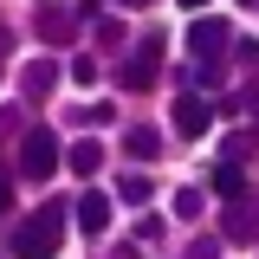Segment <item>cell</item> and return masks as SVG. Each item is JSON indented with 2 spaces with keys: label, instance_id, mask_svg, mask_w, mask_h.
<instances>
[{
  "label": "cell",
  "instance_id": "obj_9",
  "mask_svg": "<svg viewBox=\"0 0 259 259\" xmlns=\"http://www.w3.org/2000/svg\"><path fill=\"white\" fill-rule=\"evenodd\" d=\"M52 84H59V59H32L26 71H20V91L26 97H46Z\"/></svg>",
  "mask_w": 259,
  "mask_h": 259
},
{
  "label": "cell",
  "instance_id": "obj_7",
  "mask_svg": "<svg viewBox=\"0 0 259 259\" xmlns=\"http://www.w3.org/2000/svg\"><path fill=\"white\" fill-rule=\"evenodd\" d=\"M78 227H84L91 240L104 233V227H110V201H104L97 188H84V194H78Z\"/></svg>",
  "mask_w": 259,
  "mask_h": 259
},
{
  "label": "cell",
  "instance_id": "obj_5",
  "mask_svg": "<svg viewBox=\"0 0 259 259\" xmlns=\"http://www.w3.org/2000/svg\"><path fill=\"white\" fill-rule=\"evenodd\" d=\"M175 130H182V136H207V130H214V104H207L201 91L175 97Z\"/></svg>",
  "mask_w": 259,
  "mask_h": 259
},
{
  "label": "cell",
  "instance_id": "obj_2",
  "mask_svg": "<svg viewBox=\"0 0 259 259\" xmlns=\"http://www.w3.org/2000/svg\"><path fill=\"white\" fill-rule=\"evenodd\" d=\"M59 162H65V149H59L52 130H26V136H20V175H26V182H52Z\"/></svg>",
  "mask_w": 259,
  "mask_h": 259
},
{
  "label": "cell",
  "instance_id": "obj_15",
  "mask_svg": "<svg viewBox=\"0 0 259 259\" xmlns=\"http://www.w3.org/2000/svg\"><path fill=\"white\" fill-rule=\"evenodd\" d=\"M130 240H136V246L149 253V246H156V240H162V214H143V221H136V233H130Z\"/></svg>",
  "mask_w": 259,
  "mask_h": 259
},
{
  "label": "cell",
  "instance_id": "obj_21",
  "mask_svg": "<svg viewBox=\"0 0 259 259\" xmlns=\"http://www.w3.org/2000/svg\"><path fill=\"white\" fill-rule=\"evenodd\" d=\"M182 7H188V13H201V7H207V0H182Z\"/></svg>",
  "mask_w": 259,
  "mask_h": 259
},
{
  "label": "cell",
  "instance_id": "obj_14",
  "mask_svg": "<svg viewBox=\"0 0 259 259\" xmlns=\"http://www.w3.org/2000/svg\"><path fill=\"white\" fill-rule=\"evenodd\" d=\"M201 188H175V221H201Z\"/></svg>",
  "mask_w": 259,
  "mask_h": 259
},
{
  "label": "cell",
  "instance_id": "obj_12",
  "mask_svg": "<svg viewBox=\"0 0 259 259\" xmlns=\"http://www.w3.org/2000/svg\"><path fill=\"white\" fill-rule=\"evenodd\" d=\"M214 194H227V201H240V194H246V175H240V162H221V168H214Z\"/></svg>",
  "mask_w": 259,
  "mask_h": 259
},
{
  "label": "cell",
  "instance_id": "obj_10",
  "mask_svg": "<svg viewBox=\"0 0 259 259\" xmlns=\"http://www.w3.org/2000/svg\"><path fill=\"white\" fill-rule=\"evenodd\" d=\"M65 162H71V175L97 182V168H104V149H97V143H71V149H65Z\"/></svg>",
  "mask_w": 259,
  "mask_h": 259
},
{
  "label": "cell",
  "instance_id": "obj_17",
  "mask_svg": "<svg viewBox=\"0 0 259 259\" xmlns=\"http://www.w3.org/2000/svg\"><path fill=\"white\" fill-rule=\"evenodd\" d=\"M188 259H221V240H207V233H201V240H188Z\"/></svg>",
  "mask_w": 259,
  "mask_h": 259
},
{
  "label": "cell",
  "instance_id": "obj_8",
  "mask_svg": "<svg viewBox=\"0 0 259 259\" xmlns=\"http://www.w3.org/2000/svg\"><path fill=\"white\" fill-rule=\"evenodd\" d=\"M227 240H246V246L259 240V207H246V194L227 207Z\"/></svg>",
  "mask_w": 259,
  "mask_h": 259
},
{
  "label": "cell",
  "instance_id": "obj_16",
  "mask_svg": "<svg viewBox=\"0 0 259 259\" xmlns=\"http://www.w3.org/2000/svg\"><path fill=\"white\" fill-rule=\"evenodd\" d=\"M227 52H233L240 65H253V71H259V39H227Z\"/></svg>",
  "mask_w": 259,
  "mask_h": 259
},
{
  "label": "cell",
  "instance_id": "obj_1",
  "mask_svg": "<svg viewBox=\"0 0 259 259\" xmlns=\"http://www.w3.org/2000/svg\"><path fill=\"white\" fill-rule=\"evenodd\" d=\"M65 246V207L59 201H46L39 214H26V221L13 227V253L20 259H52Z\"/></svg>",
  "mask_w": 259,
  "mask_h": 259
},
{
  "label": "cell",
  "instance_id": "obj_11",
  "mask_svg": "<svg viewBox=\"0 0 259 259\" xmlns=\"http://www.w3.org/2000/svg\"><path fill=\"white\" fill-rule=\"evenodd\" d=\"M123 149H130V162H156V156H162V136L143 123V130H130V136H123Z\"/></svg>",
  "mask_w": 259,
  "mask_h": 259
},
{
  "label": "cell",
  "instance_id": "obj_22",
  "mask_svg": "<svg viewBox=\"0 0 259 259\" xmlns=\"http://www.w3.org/2000/svg\"><path fill=\"white\" fill-rule=\"evenodd\" d=\"M117 7H149V0H117Z\"/></svg>",
  "mask_w": 259,
  "mask_h": 259
},
{
  "label": "cell",
  "instance_id": "obj_23",
  "mask_svg": "<svg viewBox=\"0 0 259 259\" xmlns=\"http://www.w3.org/2000/svg\"><path fill=\"white\" fill-rule=\"evenodd\" d=\"M0 65H7V52H0Z\"/></svg>",
  "mask_w": 259,
  "mask_h": 259
},
{
  "label": "cell",
  "instance_id": "obj_6",
  "mask_svg": "<svg viewBox=\"0 0 259 259\" xmlns=\"http://www.w3.org/2000/svg\"><path fill=\"white\" fill-rule=\"evenodd\" d=\"M78 13H71V7H39V39H46V46H65V39H78Z\"/></svg>",
  "mask_w": 259,
  "mask_h": 259
},
{
  "label": "cell",
  "instance_id": "obj_20",
  "mask_svg": "<svg viewBox=\"0 0 259 259\" xmlns=\"http://www.w3.org/2000/svg\"><path fill=\"white\" fill-rule=\"evenodd\" d=\"M110 259H143V246H136V240H130V246H117V253Z\"/></svg>",
  "mask_w": 259,
  "mask_h": 259
},
{
  "label": "cell",
  "instance_id": "obj_13",
  "mask_svg": "<svg viewBox=\"0 0 259 259\" xmlns=\"http://www.w3.org/2000/svg\"><path fill=\"white\" fill-rule=\"evenodd\" d=\"M117 201H130V207H143V201H149V175H143V168H130L123 182H117Z\"/></svg>",
  "mask_w": 259,
  "mask_h": 259
},
{
  "label": "cell",
  "instance_id": "obj_18",
  "mask_svg": "<svg viewBox=\"0 0 259 259\" xmlns=\"http://www.w3.org/2000/svg\"><path fill=\"white\" fill-rule=\"evenodd\" d=\"M71 78H84V84L97 78V59H91V52H78V59H71Z\"/></svg>",
  "mask_w": 259,
  "mask_h": 259
},
{
  "label": "cell",
  "instance_id": "obj_3",
  "mask_svg": "<svg viewBox=\"0 0 259 259\" xmlns=\"http://www.w3.org/2000/svg\"><path fill=\"white\" fill-rule=\"evenodd\" d=\"M156 71H162V32H149V39H136V52L123 59V91H149L156 84Z\"/></svg>",
  "mask_w": 259,
  "mask_h": 259
},
{
  "label": "cell",
  "instance_id": "obj_4",
  "mask_svg": "<svg viewBox=\"0 0 259 259\" xmlns=\"http://www.w3.org/2000/svg\"><path fill=\"white\" fill-rule=\"evenodd\" d=\"M227 39H233V26H227V20H207V13H201V20L188 26V52H194L201 65H214V59L227 52Z\"/></svg>",
  "mask_w": 259,
  "mask_h": 259
},
{
  "label": "cell",
  "instance_id": "obj_19",
  "mask_svg": "<svg viewBox=\"0 0 259 259\" xmlns=\"http://www.w3.org/2000/svg\"><path fill=\"white\" fill-rule=\"evenodd\" d=\"M0 214H13V182L0 175Z\"/></svg>",
  "mask_w": 259,
  "mask_h": 259
}]
</instances>
